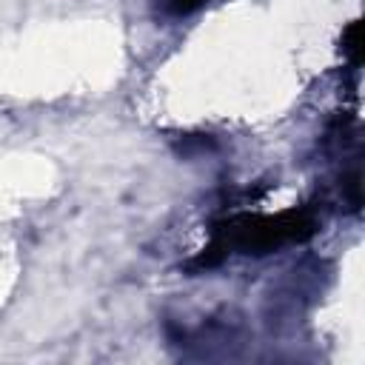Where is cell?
<instances>
[{"instance_id": "obj_2", "label": "cell", "mask_w": 365, "mask_h": 365, "mask_svg": "<svg viewBox=\"0 0 365 365\" xmlns=\"http://www.w3.org/2000/svg\"><path fill=\"white\" fill-rule=\"evenodd\" d=\"M208 0H154L157 11L168 20H180V17H188L194 14L197 9H202Z\"/></svg>"}, {"instance_id": "obj_1", "label": "cell", "mask_w": 365, "mask_h": 365, "mask_svg": "<svg viewBox=\"0 0 365 365\" xmlns=\"http://www.w3.org/2000/svg\"><path fill=\"white\" fill-rule=\"evenodd\" d=\"M314 234V220L308 214H277V217H240L231 225H225V237L214 242L208 251H225L228 245L248 251V254H265L285 242H297Z\"/></svg>"}, {"instance_id": "obj_3", "label": "cell", "mask_w": 365, "mask_h": 365, "mask_svg": "<svg viewBox=\"0 0 365 365\" xmlns=\"http://www.w3.org/2000/svg\"><path fill=\"white\" fill-rule=\"evenodd\" d=\"M342 43H345L342 48L351 57V63H359V57H362V26L359 23H351L348 31H345V37H342Z\"/></svg>"}]
</instances>
